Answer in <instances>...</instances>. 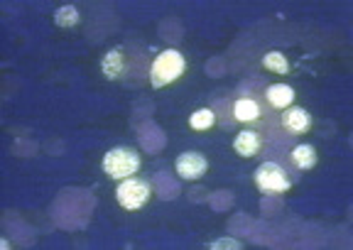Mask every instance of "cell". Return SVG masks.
I'll list each match as a JSON object with an SVG mask.
<instances>
[{"label":"cell","mask_w":353,"mask_h":250,"mask_svg":"<svg viewBox=\"0 0 353 250\" xmlns=\"http://www.w3.org/2000/svg\"><path fill=\"white\" fill-rule=\"evenodd\" d=\"M216 118H219L221 128H255L270 140L275 138L282 143L280 133H277V113L268 108L260 94H250V91H241V94L228 96L219 108H216Z\"/></svg>","instance_id":"6da1fadb"},{"label":"cell","mask_w":353,"mask_h":250,"mask_svg":"<svg viewBox=\"0 0 353 250\" xmlns=\"http://www.w3.org/2000/svg\"><path fill=\"white\" fill-rule=\"evenodd\" d=\"M101 72L108 81H140L150 76V61L135 47H113L101 59Z\"/></svg>","instance_id":"7a4b0ae2"},{"label":"cell","mask_w":353,"mask_h":250,"mask_svg":"<svg viewBox=\"0 0 353 250\" xmlns=\"http://www.w3.org/2000/svg\"><path fill=\"white\" fill-rule=\"evenodd\" d=\"M187 74V59L179 50H165L150 61V86L152 89H167L170 83L179 81Z\"/></svg>","instance_id":"3957f363"},{"label":"cell","mask_w":353,"mask_h":250,"mask_svg":"<svg viewBox=\"0 0 353 250\" xmlns=\"http://www.w3.org/2000/svg\"><path fill=\"white\" fill-rule=\"evenodd\" d=\"M140 167H143V157L138 155V150H132V147H113L103 157V172L110 179H116V182L135 177L140 172Z\"/></svg>","instance_id":"277c9868"},{"label":"cell","mask_w":353,"mask_h":250,"mask_svg":"<svg viewBox=\"0 0 353 250\" xmlns=\"http://www.w3.org/2000/svg\"><path fill=\"white\" fill-rule=\"evenodd\" d=\"M253 182L263 194H285L294 187V177L280 162H263L255 169Z\"/></svg>","instance_id":"5b68a950"},{"label":"cell","mask_w":353,"mask_h":250,"mask_svg":"<svg viewBox=\"0 0 353 250\" xmlns=\"http://www.w3.org/2000/svg\"><path fill=\"white\" fill-rule=\"evenodd\" d=\"M152 196V187L143 177H128L121 179L116 187V201L125 211H140Z\"/></svg>","instance_id":"8992f818"},{"label":"cell","mask_w":353,"mask_h":250,"mask_svg":"<svg viewBox=\"0 0 353 250\" xmlns=\"http://www.w3.org/2000/svg\"><path fill=\"white\" fill-rule=\"evenodd\" d=\"M312 125H314V121H312L309 111H304L302 106H290L277 113V133H280L282 140L299 138V135L309 133Z\"/></svg>","instance_id":"52a82bcc"},{"label":"cell","mask_w":353,"mask_h":250,"mask_svg":"<svg viewBox=\"0 0 353 250\" xmlns=\"http://www.w3.org/2000/svg\"><path fill=\"white\" fill-rule=\"evenodd\" d=\"M265 145H268V138H265L260 130L255 128H241L233 138V150L241 157H258L265 152Z\"/></svg>","instance_id":"ba28073f"},{"label":"cell","mask_w":353,"mask_h":250,"mask_svg":"<svg viewBox=\"0 0 353 250\" xmlns=\"http://www.w3.org/2000/svg\"><path fill=\"white\" fill-rule=\"evenodd\" d=\"M260 96H263V101L268 103V108L275 113L290 108L294 103V98H297V94H294V89L290 83H270V86H265Z\"/></svg>","instance_id":"9c48e42d"},{"label":"cell","mask_w":353,"mask_h":250,"mask_svg":"<svg viewBox=\"0 0 353 250\" xmlns=\"http://www.w3.org/2000/svg\"><path fill=\"white\" fill-rule=\"evenodd\" d=\"M174 169L182 179H201L209 169V162L199 152H182L174 160Z\"/></svg>","instance_id":"30bf717a"},{"label":"cell","mask_w":353,"mask_h":250,"mask_svg":"<svg viewBox=\"0 0 353 250\" xmlns=\"http://www.w3.org/2000/svg\"><path fill=\"white\" fill-rule=\"evenodd\" d=\"M287 162H290V167H292V172L294 169H297V172H307V169H314L316 167L319 155H316V150L309 143H302V145H297V147L290 150Z\"/></svg>","instance_id":"8fae6325"},{"label":"cell","mask_w":353,"mask_h":250,"mask_svg":"<svg viewBox=\"0 0 353 250\" xmlns=\"http://www.w3.org/2000/svg\"><path fill=\"white\" fill-rule=\"evenodd\" d=\"M214 125H219V118H216V111L214 108H199L189 116V128L194 133H206L211 130Z\"/></svg>","instance_id":"7c38bea8"},{"label":"cell","mask_w":353,"mask_h":250,"mask_svg":"<svg viewBox=\"0 0 353 250\" xmlns=\"http://www.w3.org/2000/svg\"><path fill=\"white\" fill-rule=\"evenodd\" d=\"M79 20H81V12H79V8H77V6H72V3H66V6H61L59 10L54 12V23H57V28H64V30L77 28Z\"/></svg>","instance_id":"4fadbf2b"},{"label":"cell","mask_w":353,"mask_h":250,"mask_svg":"<svg viewBox=\"0 0 353 250\" xmlns=\"http://www.w3.org/2000/svg\"><path fill=\"white\" fill-rule=\"evenodd\" d=\"M263 67L275 74H290V61H287V56L282 52H268L263 56Z\"/></svg>","instance_id":"5bb4252c"},{"label":"cell","mask_w":353,"mask_h":250,"mask_svg":"<svg viewBox=\"0 0 353 250\" xmlns=\"http://www.w3.org/2000/svg\"><path fill=\"white\" fill-rule=\"evenodd\" d=\"M209 248L211 250H241L243 243H238V240H233V238H219V240H214V243H209Z\"/></svg>","instance_id":"9a60e30c"}]
</instances>
